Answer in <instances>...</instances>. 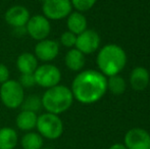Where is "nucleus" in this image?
Wrapping results in <instances>:
<instances>
[{"instance_id": "obj_29", "label": "nucleus", "mask_w": 150, "mask_h": 149, "mask_svg": "<svg viewBox=\"0 0 150 149\" xmlns=\"http://www.w3.org/2000/svg\"><path fill=\"white\" fill-rule=\"evenodd\" d=\"M42 149H50V148H42Z\"/></svg>"}, {"instance_id": "obj_14", "label": "nucleus", "mask_w": 150, "mask_h": 149, "mask_svg": "<svg viewBox=\"0 0 150 149\" xmlns=\"http://www.w3.org/2000/svg\"><path fill=\"white\" fill-rule=\"evenodd\" d=\"M38 59L31 52H23L16 58V68L21 75L23 74H34L38 68Z\"/></svg>"}, {"instance_id": "obj_12", "label": "nucleus", "mask_w": 150, "mask_h": 149, "mask_svg": "<svg viewBox=\"0 0 150 149\" xmlns=\"http://www.w3.org/2000/svg\"><path fill=\"white\" fill-rule=\"evenodd\" d=\"M31 14L27 7L23 5H13L5 11L4 20L6 24L13 29L26 27Z\"/></svg>"}, {"instance_id": "obj_9", "label": "nucleus", "mask_w": 150, "mask_h": 149, "mask_svg": "<svg viewBox=\"0 0 150 149\" xmlns=\"http://www.w3.org/2000/svg\"><path fill=\"white\" fill-rule=\"evenodd\" d=\"M127 149H150V134L142 128H132L124 137Z\"/></svg>"}, {"instance_id": "obj_22", "label": "nucleus", "mask_w": 150, "mask_h": 149, "mask_svg": "<svg viewBox=\"0 0 150 149\" xmlns=\"http://www.w3.org/2000/svg\"><path fill=\"white\" fill-rule=\"evenodd\" d=\"M97 0H71V3L73 8H75L77 11L84 12L90 10L95 5Z\"/></svg>"}, {"instance_id": "obj_18", "label": "nucleus", "mask_w": 150, "mask_h": 149, "mask_svg": "<svg viewBox=\"0 0 150 149\" xmlns=\"http://www.w3.org/2000/svg\"><path fill=\"white\" fill-rule=\"evenodd\" d=\"M18 143V132L10 127L0 129V149H14Z\"/></svg>"}, {"instance_id": "obj_26", "label": "nucleus", "mask_w": 150, "mask_h": 149, "mask_svg": "<svg viewBox=\"0 0 150 149\" xmlns=\"http://www.w3.org/2000/svg\"><path fill=\"white\" fill-rule=\"evenodd\" d=\"M13 32L16 33V34L18 35V36H24V35L27 34L26 27H20V28L13 29Z\"/></svg>"}, {"instance_id": "obj_19", "label": "nucleus", "mask_w": 150, "mask_h": 149, "mask_svg": "<svg viewBox=\"0 0 150 149\" xmlns=\"http://www.w3.org/2000/svg\"><path fill=\"white\" fill-rule=\"evenodd\" d=\"M44 139L38 132H27L21 139V146L23 149H42Z\"/></svg>"}, {"instance_id": "obj_11", "label": "nucleus", "mask_w": 150, "mask_h": 149, "mask_svg": "<svg viewBox=\"0 0 150 149\" xmlns=\"http://www.w3.org/2000/svg\"><path fill=\"white\" fill-rule=\"evenodd\" d=\"M100 42L101 40L98 33L94 30L87 29L77 36L75 48L81 51L84 55L91 54L94 53L96 50H98L99 46H100Z\"/></svg>"}, {"instance_id": "obj_10", "label": "nucleus", "mask_w": 150, "mask_h": 149, "mask_svg": "<svg viewBox=\"0 0 150 149\" xmlns=\"http://www.w3.org/2000/svg\"><path fill=\"white\" fill-rule=\"evenodd\" d=\"M59 53V44L57 41L52 39H44L42 41L37 42L34 48V55L38 60L49 64L54 60Z\"/></svg>"}, {"instance_id": "obj_5", "label": "nucleus", "mask_w": 150, "mask_h": 149, "mask_svg": "<svg viewBox=\"0 0 150 149\" xmlns=\"http://www.w3.org/2000/svg\"><path fill=\"white\" fill-rule=\"evenodd\" d=\"M25 89L16 80H8L1 84L0 87V100L5 107L16 109L21 107L25 99Z\"/></svg>"}, {"instance_id": "obj_7", "label": "nucleus", "mask_w": 150, "mask_h": 149, "mask_svg": "<svg viewBox=\"0 0 150 149\" xmlns=\"http://www.w3.org/2000/svg\"><path fill=\"white\" fill-rule=\"evenodd\" d=\"M73 10L71 0H45L42 3L43 16L49 20L67 18Z\"/></svg>"}, {"instance_id": "obj_23", "label": "nucleus", "mask_w": 150, "mask_h": 149, "mask_svg": "<svg viewBox=\"0 0 150 149\" xmlns=\"http://www.w3.org/2000/svg\"><path fill=\"white\" fill-rule=\"evenodd\" d=\"M76 40H77V35L73 34L69 31H65L61 34L59 38V42L62 46L67 48H73L76 45Z\"/></svg>"}, {"instance_id": "obj_24", "label": "nucleus", "mask_w": 150, "mask_h": 149, "mask_svg": "<svg viewBox=\"0 0 150 149\" xmlns=\"http://www.w3.org/2000/svg\"><path fill=\"white\" fill-rule=\"evenodd\" d=\"M18 83L21 84V86H22L24 89H26V88H32L33 86L36 85L35 79H34V75L33 74H23V75H21Z\"/></svg>"}, {"instance_id": "obj_6", "label": "nucleus", "mask_w": 150, "mask_h": 149, "mask_svg": "<svg viewBox=\"0 0 150 149\" xmlns=\"http://www.w3.org/2000/svg\"><path fill=\"white\" fill-rule=\"evenodd\" d=\"M33 75L36 85L45 89H49L58 85L61 80L60 70L51 64H43L38 66Z\"/></svg>"}, {"instance_id": "obj_3", "label": "nucleus", "mask_w": 150, "mask_h": 149, "mask_svg": "<svg viewBox=\"0 0 150 149\" xmlns=\"http://www.w3.org/2000/svg\"><path fill=\"white\" fill-rule=\"evenodd\" d=\"M74 100L71 88L60 84L46 89L41 97L42 107L46 112L57 115L69 110L73 105Z\"/></svg>"}, {"instance_id": "obj_20", "label": "nucleus", "mask_w": 150, "mask_h": 149, "mask_svg": "<svg viewBox=\"0 0 150 149\" xmlns=\"http://www.w3.org/2000/svg\"><path fill=\"white\" fill-rule=\"evenodd\" d=\"M127 83L122 77L120 75H115L112 77H109L107 80V90L111 92L115 95H120L126 91Z\"/></svg>"}, {"instance_id": "obj_8", "label": "nucleus", "mask_w": 150, "mask_h": 149, "mask_svg": "<svg viewBox=\"0 0 150 149\" xmlns=\"http://www.w3.org/2000/svg\"><path fill=\"white\" fill-rule=\"evenodd\" d=\"M27 34L37 42L47 39L51 32L50 20L43 14H35L30 16L26 25Z\"/></svg>"}, {"instance_id": "obj_21", "label": "nucleus", "mask_w": 150, "mask_h": 149, "mask_svg": "<svg viewBox=\"0 0 150 149\" xmlns=\"http://www.w3.org/2000/svg\"><path fill=\"white\" fill-rule=\"evenodd\" d=\"M22 110H28V112H33L37 113L42 108V101L41 97L36 94H32L27 97H25L22 105H21Z\"/></svg>"}, {"instance_id": "obj_1", "label": "nucleus", "mask_w": 150, "mask_h": 149, "mask_svg": "<svg viewBox=\"0 0 150 149\" xmlns=\"http://www.w3.org/2000/svg\"><path fill=\"white\" fill-rule=\"evenodd\" d=\"M74 99L82 104L99 101L107 91V79L99 71L86 70L80 72L71 83Z\"/></svg>"}, {"instance_id": "obj_4", "label": "nucleus", "mask_w": 150, "mask_h": 149, "mask_svg": "<svg viewBox=\"0 0 150 149\" xmlns=\"http://www.w3.org/2000/svg\"><path fill=\"white\" fill-rule=\"evenodd\" d=\"M36 129L43 139L56 140L60 138L63 133L62 119L57 114L49 112L41 113L38 115Z\"/></svg>"}, {"instance_id": "obj_17", "label": "nucleus", "mask_w": 150, "mask_h": 149, "mask_svg": "<svg viewBox=\"0 0 150 149\" xmlns=\"http://www.w3.org/2000/svg\"><path fill=\"white\" fill-rule=\"evenodd\" d=\"M85 55L77 48H71L64 56L65 66L71 72H80L85 66Z\"/></svg>"}, {"instance_id": "obj_28", "label": "nucleus", "mask_w": 150, "mask_h": 149, "mask_svg": "<svg viewBox=\"0 0 150 149\" xmlns=\"http://www.w3.org/2000/svg\"><path fill=\"white\" fill-rule=\"evenodd\" d=\"M38 1H41V2H42V3H43V2H44V1H45V0H38Z\"/></svg>"}, {"instance_id": "obj_16", "label": "nucleus", "mask_w": 150, "mask_h": 149, "mask_svg": "<svg viewBox=\"0 0 150 149\" xmlns=\"http://www.w3.org/2000/svg\"><path fill=\"white\" fill-rule=\"evenodd\" d=\"M38 115L36 112L21 110V112L16 117V125L18 130L23 132H31L36 129Z\"/></svg>"}, {"instance_id": "obj_15", "label": "nucleus", "mask_w": 150, "mask_h": 149, "mask_svg": "<svg viewBox=\"0 0 150 149\" xmlns=\"http://www.w3.org/2000/svg\"><path fill=\"white\" fill-rule=\"evenodd\" d=\"M87 18L82 12L71 11L67 18V31L71 32L75 35H80L85 30H87Z\"/></svg>"}, {"instance_id": "obj_27", "label": "nucleus", "mask_w": 150, "mask_h": 149, "mask_svg": "<svg viewBox=\"0 0 150 149\" xmlns=\"http://www.w3.org/2000/svg\"><path fill=\"white\" fill-rule=\"evenodd\" d=\"M108 149H127V147L122 143H115V144H112Z\"/></svg>"}, {"instance_id": "obj_13", "label": "nucleus", "mask_w": 150, "mask_h": 149, "mask_svg": "<svg viewBox=\"0 0 150 149\" xmlns=\"http://www.w3.org/2000/svg\"><path fill=\"white\" fill-rule=\"evenodd\" d=\"M149 72L143 66H137L131 72L130 84L135 91H143L149 85Z\"/></svg>"}, {"instance_id": "obj_2", "label": "nucleus", "mask_w": 150, "mask_h": 149, "mask_svg": "<svg viewBox=\"0 0 150 149\" xmlns=\"http://www.w3.org/2000/svg\"><path fill=\"white\" fill-rule=\"evenodd\" d=\"M96 62L99 72L105 77L119 75L127 64L126 51L117 44H107L99 50Z\"/></svg>"}, {"instance_id": "obj_25", "label": "nucleus", "mask_w": 150, "mask_h": 149, "mask_svg": "<svg viewBox=\"0 0 150 149\" xmlns=\"http://www.w3.org/2000/svg\"><path fill=\"white\" fill-rule=\"evenodd\" d=\"M9 70L4 64H0V84L5 83L6 81L9 80Z\"/></svg>"}]
</instances>
